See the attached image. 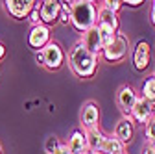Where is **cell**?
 I'll return each instance as SVG.
<instances>
[{"label":"cell","instance_id":"obj_12","mask_svg":"<svg viewBox=\"0 0 155 154\" xmlns=\"http://www.w3.org/2000/svg\"><path fill=\"white\" fill-rule=\"evenodd\" d=\"M135 136V126H133V121L131 117H124L116 123V128H114V138L118 139L122 145L124 143H129Z\"/></svg>","mask_w":155,"mask_h":154},{"label":"cell","instance_id":"obj_17","mask_svg":"<svg viewBox=\"0 0 155 154\" xmlns=\"http://www.w3.org/2000/svg\"><path fill=\"white\" fill-rule=\"evenodd\" d=\"M100 152H104V154H122L124 152V145L116 139L114 136H105Z\"/></svg>","mask_w":155,"mask_h":154},{"label":"cell","instance_id":"obj_16","mask_svg":"<svg viewBox=\"0 0 155 154\" xmlns=\"http://www.w3.org/2000/svg\"><path fill=\"white\" fill-rule=\"evenodd\" d=\"M68 150L70 154H85V149H87V141H85V134L81 130H74L72 136L68 139Z\"/></svg>","mask_w":155,"mask_h":154},{"label":"cell","instance_id":"obj_2","mask_svg":"<svg viewBox=\"0 0 155 154\" xmlns=\"http://www.w3.org/2000/svg\"><path fill=\"white\" fill-rule=\"evenodd\" d=\"M70 24L78 32H87L96 26V6L91 0H76L70 8Z\"/></svg>","mask_w":155,"mask_h":154},{"label":"cell","instance_id":"obj_9","mask_svg":"<svg viewBox=\"0 0 155 154\" xmlns=\"http://www.w3.org/2000/svg\"><path fill=\"white\" fill-rule=\"evenodd\" d=\"M137 99H139V95L135 93V89L131 86H122L120 87L118 99L116 100H118V106H120V110H122V113L126 115V117L131 115V110H133L135 102H137Z\"/></svg>","mask_w":155,"mask_h":154},{"label":"cell","instance_id":"obj_26","mask_svg":"<svg viewBox=\"0 0 155 154\" xmlns=\"http://www.w3.org/2000/svg\"><path fill=\"white\" fill-rule=\"evenodd\" d=\"M124 4H127V6H131V8H137V6L142 4V0H126Z\"/></svg>","mask_w":155,"mask_h":154},{"label":"cell","instance_id":"obj_18","mask_svg":"<svg viewBox=\"0 0 155 154\" xmlns=\"http://www.w3.org/2000/svg\"><path fill=\"white\" fill-rule=\"evenodd\" d=\"M142 99H146L148 102H155V76L146 78L144 86H142Z\"/></svg>","mask_w":155,"mask_h":154},{"label":"cell","instance_id":"obj_33","mask_svg":"<svg viewBox=\"0 0 155 154\" xmlns=\"http://www.w3.org/2000/svg\"><path fill=\"white\" fill-rule=\"evenodd\" d=\"M0 154H2V149H0Z\"/></svg>","mask_w":155,"mask_h":154},{"label":"cell","instance_id":"obj_20","mask_svg":"<svg viewBox=\"0 0 155 154\" xmlns=\"http://www.w3.org/2000/svg\"><path fill=\"white\" fill-rule=\"evenodd\" d=\"M146 138L150 141V147L155 149V117H151L148 123H146Z\"/></svg>","mask_w":155,"mask_h":154},{"label":"cell","instance_id":"obj_6","mask_svg":"<svg viewBox=\"0 0 155 154\" xmlns=\"http://www.w3.org/2000/svg\"><path fill=\"white\" fill-rule=\"evenodd\" d=\"M150 61H151V50H150V45L146 41H139L137 47L133 50V65L137 71H146L150 67Z\"/></svg>","mask_w":155,"mask_h":154},{"label":"cell","instance_id":"obj_8","mask_svg":"<svg viewBox=\"0 0 155 154\" xmlns=\"http://www.w3.org/2000/svg\"><path fill=\"white\" fill-rule=\"evenodd\" d=\"M83 47L92 54V56H96L98 58V54H102L104 52V43H102V35H100V32H98V28L96 26H92L91 30H87L85 33H83Z\"/></svg>","mask_w":155,"mask_h":154},{"label":"cell","instance_id":"obj_14","mask_svg":"<svg viewBox=\"0 0 155 154\" xmlns=\"http://www.w3.org/2000/svg\"><path fill=\"white\" fill-rule=\"evenodd\" d=\"M98 119H100V110L94 102H87L83 106V111H81V123L83 126L89 130V128H94L98 124Z\"/></svg>","mask_w":155,"mask_h":154},{"label":"cell","instance_id":"obj_23","mask_svg":"<svg viewBox=\"0 0 155 154\" xmlns=\"http://www.w3.org/2000/svg\"><path fill=\"white\" fill-rule=\"evenodd\" d=\"M28 17H30V21L33 23V26H37V24H41V17H39V9H37V4H35V8L31 9V13H30Z\"/></svg>","mask_w":155,"mask_h":154},{"label":"cell","instance_id":"obj_27","mask_svg":"<svg viewBox=\"0 0 155 154\" xmlns=\"http://www.w3.org/2000/svg\"><path fill=\"white\" fill-rule=\"evenodd\" d=\"M59 21H61L63 24H68V23H70V17H68L67 13H59Z\"/></svg>","mask_w":155,"mask_h":154},{"label":"cell","instance_id":"obj_7","mask_svg":"<svg viewBox=\"0 0 155 154\" xmlns=\"http://www.w3.org/2000/svg\"><path fill=\"white\" fill-rule=\"evenodd\" d=\"M28 43H30L31 48L43 50L50 43V30H48V26H45V24L33 26L30 30V35H28Z\"/></svg>","mask_w":155,"mask_h":154},{"label":"cell","instance_id":"obj_31","mask_svg":"<svg viewBox=\"0 0 155 154\" xmlns=\"http://www.w3.org/2000/svg\"><path fill=\"white\" fill-rule=\"evenodd\" d=\"M151 106H153V111H155V102H153V104H151Z\"/></svg>","mask_w":155,"mask_h":154},{"label":"cell","instance_id":"obj_29","mask_svg":"<svg viewBox=\"0 0 155 154\" xmlns=\"http://www.w3.org/2000/svg\"><path fill=\"white\" fill-rule=\"evenodd\" d=\"M151 23L155 24V2H153V6H151Z\"/></svg>","mask_w":155,"mask_h":154},{"label":"cell","instance_id":"obj_24","mask_svg":"<svg viewBox=\"0 0 155 154\" xmlns=\"http://www.w3.org/2000/svg\"><path fill=\"white\" fill-rule=\"evenodd\" d=\"M35 61H37L39 65H45V54H43V50H37V54H35Z\"/></svg>","mask_w":155,"mask_h":154},{"label":"cell","instance_id":"obj_21","mask_svg":"<svg viewBox=\"0 0 155 154\" xmlns=\"http://www.w3.org/2000/svg\"><path fill=\"white\" fill-rule=\"evenodd\" d=\"M59 147H61V143H59V139H57L55 136L46 138V143H45V150H46V154H54Z\"/></svg>","mask_w":155,"mask_h":154},{"label":"cell","instance_id":"obj_28","mask_svg":"<svg viewBox=\"0 0 155 154\" xmlns=\"http://www.w3.org/2000/svg\"><path fill=\"white\" fill-rule=\"evenodd\" d=\"M6 58V47H4V43H0V61H2Z\"/></svg>","mask_w":155,"mask_h":154},{"label":"cell","instance_id":"obj_25","mask_svg":"<svg viewBox=\"0 0 155 154\" xmlns=\"http://www.w3.org/2000/svg\"><path fill=\"white\" fill-rule=\"evenodd\" d=\"M54 154H70V150H68V147H67V145H61L59 149L54 152Z\"/></svg>","mask_w":155,"mask_h":154},{"label":"cell","instance_id":"obj_10","mask_svg":"<svg viewBox=\"0 0 155 154\" xmlns=\"http://www.w3.org/2000/svg\"><path fill=\"white\" fill-rule=\"evenodd\" d=\"M6 4V9L9 11V15H13L15 19H24L31 13V9L35 8L37 2L33 0H8Z\"/></svg>","mask_w":155,"mask_h":154},{"label":"cell","instance_id":"obj_32","mask_svg":"<svg viewBox=\"0 0 155 154\" xmlns=\"http://www.w3.org/2000/svg\"><path fill=\"white\" fill-rule=\"evenodd\" d=\"M85 154H94V152H85Z\"/></svg>","mask_w":155,"mask_h":154},{"label":"cell","instance_id":"obj_3","mask_svg":"<svg viewBox=\"0 0 155 154\" xmlns=\"http://www.w3.org/2000/svg\"><path fill=\"white\" fill-rule=\"evenodd\" d=\"M127 48H129V41H127V37L124 35V33H116L114 35V39L107 45V47H104V58L107 61H122L124 58H126V54H127Z\"/></svg>","mask_w":155,"mask_h":154},{"label":"cell","instance_id":"obj_1","mask_svg":"<svg viewBox=\"0 0 155 154\" xmlns=\"http://www.w3.org/2000/svg\"><path fill=\"white\" fill-rule=\"evenodd\" d=\"M68 63H70V69L76 72V76H80V78H91L96 72V67H98L96 56H92L83 47L81 41L72 47V50L68 54Z\"/></svg>","mask_w":155,"mask_h":154},{"label":"cell","instance_id":"obj_15","mask_svg":"<svg viewBox=\"0 0 155 154\" xmlns=\"http://www.w3.org/2000/svg\"><path fill=\"white\" fill-rule=\"evenodd\" d=\"M104 132L98 128V126H94V128H89L85 132V141H87V147L92 150V152H100L102 150V143H104Z\"/></svg>","mask_w":155,"mask_h":154},{"label":"cell","instance_id":"obj_11","mask_svg":"<svg viewBox=\"0 0 155 154\" xmlns=\"http://www.w3.org/2000/svg\"><path fill=\"white\" fill-rule=\"evenodd\" d=\"M129 117H133L137 123H148L153 117V106H151V102H148L146 99L139 97L137 102H135V106H133V110H131Z\"/></svg>","mask_w":155,"mask_h":154},{"label":"cell","instance_id":"obj_22","mask_svg":"<svg viewBox=\"0 0 155 154\" xmlns=\"http://www.w3.org/2000/svg\"><path fill=\"white\" fill-rule=\"evenodd\" d=\"M122 6H124V4L120 2V0H105V2H104V8L111 9L113 13H118V9H120Z\"/></svg>","mask_w":155,"mask_h":154},{"label":"cell","instance_id":"obj_5","mask_svg":"<svg viewBox=\"0 0 155 154\" xmlns=\"http://www.w3.org/2000/svg\"><path fill=\"white\" fill-rule=\"evenodd\" d=\"M37 9H39V17H41V24H45V26L55 23L61 13L59 0H45V2L37 4Z\"/></svg>","mask_w":155,"mask_h":154},{"label":"cell","instance_id":"obj_19","mask_svg":"<svg viewBox=\"0 0 155 154\" xmlns=\"http://www.w3.org/2000/svg\"><path fill=\"white\" fill-rule=\"evenodd\" d=\"M96 28H98V32H100V35H102L104 47H107V45L114 39V35L118 33V32H113V30H109V28H105V26H100V24H96Z\"/></svg>","mask_w":155,"mask_h":154},{"label":"cell","instance_id":"obj_13","mask_svg":"<svg viewBox=\"0 0 155 154\" xmlns=\"http://www.w3.org/2000/svg\"><path fill=\"white\" fill-rule=\"evenodd\" d=\"M96 19H98V23H96V24L105 26V28H109L113 32H118V15L113 13L111 9H107V8L102 6L98 9V13H96Z\"/></svg>","mask_w":155,"mask_h":154},{"label":"cell","instance_id":"obj_4","mask_svg":"<svg viewBox=\"0 0 155 154\" xmlns=\"http://www.w3.org/2000/svg\"><path fill=\"white\" fill-rule=\"evenodd\" d=\"M43 54H45V67L50 71H57L65 63V52L55 41H50L43 48Z\"/></svg>","mask_w":155,"mask_h":154},{"label":"cell","instance_id":"obj_30","mask_svg":"<svg viewBox=\"0 0 155 154\" xmlns=\"http://www.w3.org/2000/svg\"><path fill=\"white\" fill-rule=\"evenodd\" d=\"M144 154H155V149H153V147H148V149L144 150Z\"/></svg>","mask_w":155,"mask_h":154}]
</instances>
